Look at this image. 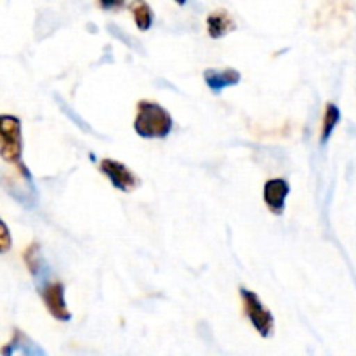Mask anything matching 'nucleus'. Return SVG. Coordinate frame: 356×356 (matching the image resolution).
<instances>
[{
	"label": "nucleus",
	"mask_w": 356,
	"mask_h": 356,
	"mask_svg": "<svg viewBox=\"0 0 356 356\" xmlns=\"http://www.w3.org/2000/svg\"><path fill=\"white\" fill-rule=\"evenodd\" d=\"M172 117L162 104L148 99L139 101L134 118L136 134L145 139H163L172 132Z\"/></svg>",
	"instance_id": "obj_1"
},
{
	"label": "nucleus",
	"mask_w": 356,
	"mask_h": 356,
	"mask_svg": "<svg viewBox=\"0 0 356 356\" xmlns=\"http://www.w3.org/2000/svg\"><path fill=\"white\" fill-rule=\"evenodd\" d=\"M0 156L3 162L16 167L17 172L30 179V170L23 163V138H21V120L14 115L0 117Z\"/></svg>",
	"instance_id": "obj_2"
},
{
	"label": "nucleus",
	"mask_w": 356,
	"mask_h": 356,
	"mask_svg": "<svg viewBox=\"0 0 356 356\" xmlns=\"http://www.w3.org/2000/svg\"><path fill=\"white\" fill-rule=\"evenodd\" d=\"M240 298H242L245 316L257 330V334L261 337H270L275 329V318L270 309L263 305L259 296L249 289H240Z\"/></svg>",
	"instance_id": "obj_3"
},
{
	"label": "nucleus",
	"mask_w": 356,
	"mask_h": 356,
	"mask_svg": "<svg viewBox=\"0 0 356 356\" xmlns=\"http://www.w3.org/2000/svg\"><path fill=\"white\" fill-rule=\"evenodd\" d=\"M40 298L52 318L59 320V322H68L72 318V313H70L65 301V285L61 282L54 280L42 285Z\"/></svg>",
	"instance_id": "obj_4"
},
{
	"label": "nucleus",
	"mask_w": 356,
	"mask_h": 356,
	"mask_svg": "<svg viewBox=\"0 0 356 356\" xmlns=\"http://www.w3.org/2000/svg\"><path fill=\"white\" fill-rule=\"evenodd\" d=\"M99 169L108 177V181L124 193H129L139 186V177L125 163L118 162V160L103 159L99 163Z\"/></svg>",
	"instance_id": "obj_5"
},
{
	"label": "nucleus",
	"mask_w": 356,
	"mask_h": 356,
	"mask_svg": "<svg viewBox=\"0 0 356 356\" xmlns=\"http://www.w3.org/2000/svg\"><path fill=\"white\" fill-rule=\"evenodd\" d=\"M291 193V184L284 177H273L264 183L263 200L266 204L268 211L275 216H282L285 211V202Z\"/></svg>",
	"instance_id": "obj_6"
},
{
	"label": "nucleus",
	"mask_w": 356,
	"mask_h": 356,
	"mask_svg": "<svg viewBox=\"0 0 356 356\" xmlns=\"http://www.w3.org/2000/svg\"><path fill=\"white\" fill-rule=\"evenodd\" d=\"M204 79L205 83H207L209 89L212 92H221L225 90L226 87L236 86L240 82V72L233 68H225V70H216V68H209L204 72Z\"/></svg>",
	"instance_id": "obj_7"
},
{
	"label": "nucleus",
	"mask_w": 356,
	"mask_h": 356,
	"mask_svg": "<svg viewBox=\"0 0 356 356\" xmlns=\"http://www.w3.org/2000/svg\"><path fill=\"white\" fill-rule=\"evenodd\" d=\"M236 28V23L233 21L232 14L225 9H218L207 16V31L211 38L218 40V38L226 37L229 31Z\"/></svg>",
	"instance_id": "obj_8"
},
{
	"label": "nucleus",
	"mask_w": 356,
	"mask_h": 356,
	"mask_svg": "<svg viewBox=\"0 0 356 356\" xmlns=\"http://www.w3.org/2000/svg\"><path fill=\"white\" fill-rule=\"evenodd\" d=\"M132 17H134L136 26L141 31H148L153 24V10L146 0H132L129 6Z\"/></svg>",
	"instance_id": "obj_9"
},
{
	"label": "nucleus",
	"mask_w": 356,
	"mask_h": 356,
	"mask_svg": "<svg viewBox=\"0 0 356 356\" xmlns=\"http://www.w3.org/2000/svg\"><path fill=\"white\" fill-rule=\"evenodd\" d=\"M341 120V111L339 108L334 103L325 104V111H323V120H322V131H320V143L325 145L329 141V138L332 136L334 129L337 127Z\"/></svg>",
	"instance_id": "obj_10"
},
{
	"label": "nucleus",
	"mask_w": 356,
	"mask_h": 356,
	"mask_svg": "<svg viewBox=\"0 0 356 356\" xmlns=\"http://www.w3.org/2000/svg\"><path fill=\"white\" fill-rule=\"evenodd\" d=\"M23 259H24V264H26L28 271H30L33 277H37L38 270H40V266H42L40 247H38L37 243H31L30 247H26V250H24V254H23Z\"/></svg>",
	"instance_id": "obj_11"
},
{
	"label": "nucleus",
	"mask_w": 356,
	"mask_h": 356,
	"mask_svg": "<svg viewBox=\"0 0 356 356\" xmlns=\"http://www.w3.org/2000/svg\"><path fill=\"white\" fill-rule=\"evenodd\" d=\"M19 351H21V355H23V356H47V355H45V351L42 350V348L38 346L37 343H33L31 339H28L26 336H24L23 343H21Z\"/></svg>",
	"instance_id": "obj_12"
},
{
	"label": "nucleus",
	"mask_w": 356,
	"mask_h": 356,
	"mask_svg": "<svg viewBox=\"0 0 356 356\" xmlns=\"http://www.w3.org/2000/svg\"><path fill=\"white\" fill-rule=\"evenodd\" d=\"M23 339H24V334L21 332V330H17V329L14 330L13 339H10L9 343L6 344V346H3L2 355L3 356H13L14 351H17L21 348V343H23Z\"/></svg>",
	"instance_id": "obj_13"
},
{
	"label": "nucleus",
	"mask_w": 356,
	"mask_h": 356,
	"mask_svg": "<svg viewBox=\"0 0 356 356\" xmlns=\"http://www.w3.org/2000/svg\"><path fill=\"white\" fill-rule=\"evenodd\" d=\"M99 2V7L104 10H115V9H120L124 6L125 0H97Z\"/></svg>",
	"instance_id": "obj_14"
},
{
	"label": "nucleus",
	"mask_w": 356,
	"mask_h": 356,
	"mask_svg": "<svg viewBox=\"0 0 356 356\" xmlns=\"http://www.w3.org/2000/svg\"><path fill=\"white\" fill-rule=\"evenodd\" d=\"M174 2L179 3V6H184V3H186V0H174Z\"/></svg>",
	"instance_id": "obj_15"
}]
</instances>
